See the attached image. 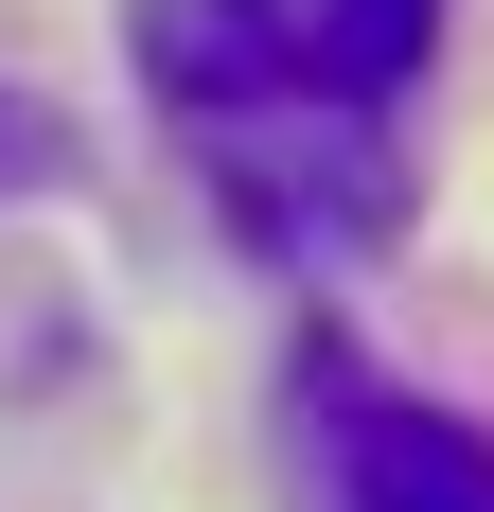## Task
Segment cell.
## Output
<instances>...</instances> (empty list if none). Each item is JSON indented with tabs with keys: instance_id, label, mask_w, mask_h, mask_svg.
<instances>
[{
	"instance_id": "cell-4",
	"label": "cell",
	"mask_w": 494,
	"mask_h": 512,
	"mask_svg": "<svg viewBox=\"0 0 494 512\" xmlns=\"http://www.w3.org/2000/svg\"><path fill=\"white\" fill-rule=\"evenodd\" d=\"M36 177H53V124H36V106H0V195H36Z\"/></svg>"
},
{
	"instance_id": "cell-1",
	"label": "cell",
	"mask_w": 494,
	"mask_h": 512,
	"mask_svg": "<svg viewBox=\"0 0 494 512\" xmlns=\"http://www.w3.org/2000/svg\"><path fill=\"white\" fill-rule=\"evenodd\" d=\"M142 71L265 248H371L389 230L406 159L371 124L389 89L318 36V0H142Z\"/></svg>"
},
{
	"instance_id": "cell-3",
	"label": "cell",
	"mask_w": 494,
	"mask_h": 512,
	"mask_svg": "<svg viewBox=\"0 0 494 512\" xmlns=\"http://www.w3.org/2000/svg\"><path fill=\"white\" fill-rule=\"evenodd\" d=\"M318 36H336L371 89H406V71H424V36H442V0H318Z\"/></svg>"
},
{
	"instance_id": "cell-2",
	"label": "cell",
	"mask_w": 494,
	"mask_h": 512,
	"mask_svg": "<svg viewBox=\"0 0 494 512\" xmlns=\"http://www.w3.org/2000/svg\"><path fill=\"white\" fill-rule=\"evenodd\" d=\"M300 477L318 512H494V442L389 371H300Z\"/></svg>"
}]
</instances>
